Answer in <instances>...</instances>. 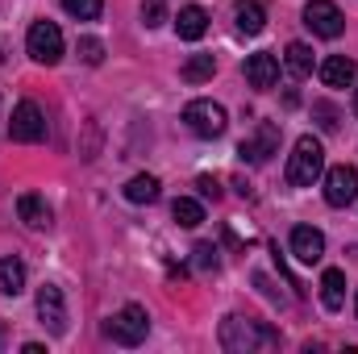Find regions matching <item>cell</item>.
<instances>
[{"mask_svg": "<svg viewBox=\"0 0 358 354\" xmlns=\"http://www.w3.org/2000/svg\"><path fill=\"white\" fill-rule=\"evenodd\" d=\"M279 342V334L259 325V321H242V317H225L221 321V346L229 354H255V351H267Z\"/></svg>", "mask_w": 358, "mask_h": 354, "instance_id": "6da1fadb", "label": "cell"}, {"mask_svg": "<svg viewBox=\"0 0 358 354\" xmlns=\"http://www.w3.org/2000/svg\"><path fill=\"white\" fill-rule=\"evenodd\" d=\"M321 171H325V150H321V142L313 134H304L296 142L292 159H287V183L292 187H313L321 179Z\"/></svg>", "mask_w": 358, "mask_h": 354, "instance_id": "7a4b0ae2", "label": "cell"}, {"mask_svg": "<svg viewBox=\"0 0 358 354\" xmlns=\"http://www.w3.org/2000/svg\"><path fill=\"white\" fill-rule=\"evenodd\" d=\"M104 334H108L113 342H121V346H138V342H146V334H150V317H146L142 304H125V309L104 325Z\"/></svg>", "mask_w": 358, "mask_h": 354, "instance_id": "3957f363", "label": "cell"}, {"mask_svg": "<svg viewBox=\"0 0 358 354\" xmlns=\"http://www.w3.org/2000/svg\"><path fill=\"white\" fill-rule=\"evenodd\" d=\"M25 46H29V59H34V63L55 67V63L63 59V29H59L55 21H34Z\"/></svg>", "mask_w": 358, "mask_h": 354, "instance_id": "277c9868", "label": "cell"}, {"mask_svg": "<svg viewBox=\"0 0 358 354\" xmlns=\"http://www.w3.org/2000/svg\"><path fill=\"white\" fill-rule=\"evenodd\" d=\"M183 121H187V129L196 134V138H221L225 134V108L217 104V100H192L187 108H183Z\"/></svg>", "mask_w": 358, "mask_h": 354, "instance_id": "5b68a950", "label": "cell"}, {"mask_svg": "<svg viewBox=\"0 0 358 354\" xmlns=\"http://www.w3.org/2000/svg\"><path fill=\"white\" fill-rule=\"evenodd\" d=\"M304 25L317 34V38H338L346 29V17L334 0H308L304 4Z\"/></svg>", "mask_w": 358, "mask_h": 354, "instance_id": "8992f818", "label": "cell"}, {"mask_svg": "<svg viewBox=\"0 0 358 354\" xmlns=\"http://www.w3.org/2000/svg\"><path fill=\"white\" fill-rule=\"evenodd\" d=\"M8 138L13 142H42L46 138V117L34 100H21L13 108V121H8Z\"/></svg>", "mask_w": 358, "mask_h": 354, "instance_id": "52a82bcc", "label": "cell"}, {"mask_svg": "<svg viewBox=\"0 0 358 354\" xmlns=\"http://www.w3.org/2000/svg\"><path fill=\"white\" fill-rule=\"evenodd\" d=\"M325 200L334 208H346V204L358 200V171L350 163H338V167L325 171Z\"/></svg>", "mask_w": 358, "mask_h": 354, "instance_id": "ba28073f", "label": "cell"}, {"mask_svg": "<svg viewBox=\"0 0 358 354\" xmlns=\"http://www.w3.org/2000/svg\"><path fill=\"white\" fill-rule=\"evenodd\" d=\"M38 321L50 330V334H67V300L55 283H42L38 288Z\"/></svg>", "mask_w": 358, "mask_h": 354, "instance_id": "9c48e42d", "label": "cell"}, {"mask_svg": "<svg viewBox=\"0 0 358 354\" xmlns=\"http://www.w3.org/2000/svg\"><path fill=\"white\" fill-rule=\"evenodd\" d=\"M275 150H279V125H271V121H263V125L255 129V138H246V142L238 146V155L250 159V163H267Z\"/></svg>", "mask_w": 358, "mask_h": 354, "instance_id": "30bf717a", "label": "cell"}, {"mask_svg": "<svg viewBox=\"0 0 358 354\" xmlns=\"http://www.w3.org/2000/svg\"><path fill=\"white\" fill-rule=\"evenodd\" d=\"M242 71H246V84H250V88L267 92V88H275V80H279V59H275L271 50H259V55L246 59Z\"/></svg>", "mask_w": 358, "mask_h": 354, "instance_id": "8fae6325", "label": "cell"}, {"mask_svg": "<svg viewBox=\"0 0 358 354\" xmlns=\"http://www.w3.org/2000/svg\"><path fill=\"white\" fill-rule=\"evenodd\" d=\"M292 255H296L300 263H321V255H325V234L313 229V225H296V229H292Z\"/></svg>", "mask_w": 358, "mask_h": 354, "instance_id": "7c38bea8", "label": "cell"}, {"mask_svg": "<svg viewBox=\"0 0 358 354\" xmlns=\"http://www.w3.org/2000/svg\"><path fill=\"white\" fill-rule=\"evenodd\" d=\"M17 213H21V221H25L29 229H50V225H55L50 204H46L42 196H34V192H25V196L17 200Z\"/></svg>", "mask_w": 358, "mask_h": 354, "instance_id": "4fadbf2b", "label": "cell"}, {"mask_svg": "<svg viewBox=\"0 0 358 354\" xmlns=\"http://www.w3.org/2000/svg\"><path fill=\"white\" fill-rule=\"evenodd\" d=\"M204 29H208V13H204L200 4H187V8H179L176 34L183 38V42H196V38H204Z\"/></svg>", "mask_w": 358, "mask_h": 354, "instance_id": "5bb4252c", "label": "cell"}, {"mask_svg": "<svg viewBox=\"0 0 358 354\" xmlns=\"http://www.w3.org/2000/svg\"><path fill=\"white\" fill-rule=\"evenodd\" d=\"M355 76H358V67H355V59H346V55H334V59L321 63V80L329 88H346V84H355Z\"/></svg>", "mask_w": 358, "mask_h": 354, "instance_id": "9a60e30c", "label": "cell"}, {"mask_svg": "<svg viewBox=\"0 0 358 354\" xmlns=\"http://www.w3.org/2000/svg\"><path fill=\"white\" fill-rule=\"evenodd\" d=\"M234 17H238V29L250 34V38L267 29V13H263L259 0H238V4H234Z\"/></svg>", "mask_w": 358, "mask_h": 354, "instance_id": "2e32d148", "label": "cell"}, {"mask_svg": "<svg viewBox=\"0 0 358 354\" xmlns=\"http://www.w3.org/2000/svg\"><path fill=\"white\" fill-rule=\"evenodd\" d=\"M342 300H346V275H342V271H325V275H321V304H325L329 313H338Z\"/></svg>", "mask_w": 358, "mask_h": 354, "instance_id": "e0dca14e", "label": "cell"}, {"mask_svg": "<svg viewBox=\"0 0 358 354\" xmlns=\"http://www.w3.org/2000/svg\"><path fill=\"white\" fill-rule=\"evenodd\" d=\"M0 292L4 296H17V292H25V263L21 259H0Z\"/></svg>", "mask_w": 358, "mask_h": 354, "instance_id": "ac0fdd59", "label": "cell"}, {"mask_svg": "<svg viewBox=\"0 0 358 354\" xmlns=\"http://www.w3.org/2000/svg\"><path fill=\"white\" fill-rule=\"evenodd\" d=\"M283 63H287V71H292L296 80H304V76H313V50H308L304 42H292V46L283 50Z\"/></svg>", "mask_w": 358, "mask_h": 354, "instance_id": "d6986e66", "label": "cell"}, {"mask_svg": "<svg viewBox=\"0 0 358 354\" xmlns=\"http://www.w3.org/2000/svg\"><path fill=\"white\" fill-rule=\"evenodd\" d=\"M213 71H217V59H213V55H192V59L179 67V76H183L187 84H204V80H213Z\"/></svg>", "mask_w": 358, "mask_h": 354, "instance_id": "ffe728a7", "label": "cell"}, {"mask_svg": "<svg viewBox=\"0 0 358 354\" xmlns=\"http://www.w3.org/2000/svg\"><path fill=\"white\" fill-rule=\"evenodd\" d=\"M125 200H134V204H150V200H159V179L155 176H134L125 183Z\"/></svg>", "mask_w": 358, "mask_h": 354, "instance_id": "44dd1931", "label": "cell"}, {"mask_svg": "<svg viewBox=\"0 0 358 354\" xmlns=\"http://www.w3.org/2000/svg\"><path fill=\"white\" fill-rule=\"evenodd\" d=\"M171 217H176L183 229H196V225L204 221V204H200V200H192V196H179L176 204H171Z\"/></svg>", "mask_w": 358, "mask_h": 354, "instance_id": "7402d4cb", "label": "cell"}, {"mask_svg": "<svg viewBox=\"0 0 358 354\" xmlns=\"http://www.w3.org/2000/svg\"><path fill=\"white\" fill-rule=\"evenodd\" d=\"M63 8H67L71 17H80V21H96L100 8H104V0H63Z\"/></svg>", "mask_w": 358, "mask_h": 354, "instance_id": "603a6c76", "label": "cell"}, {"mask_svg": "<svg viewBox=\"0 0 358 354\" xmlns=\"http://www.w3.org/2000/svg\"><path fill=\"white\" fill-rule=\"evenodd\" d=\"M80 59H84L88 67H100V63H104V42H100V38H80Z\"/></svg>", "mask_w": 358, "mask_h": 354, "instance_id": "cb8c5ba5", "label": "cell"}, {"mask_svg": "<svg viewBox=\"0 0 358 354\" xmlns=\"http://www.w3.org/2000/svg\"><path fill=\"white\" fill-rule=\"evenodd\" d=\"M313 117L321 121V129H329V134L338 129V108H334V104H325V100H317V104H313Z\"/></svg>", "mask_w": 358, "mask_h": 354, "instance_id": "d4e9b609", "label": "cell"}, {"mask_svg": "<svg viewBox=\"0 0 358 354\" xmlns=\"http://www.w3.org/2000/svg\"><path fill=\"white\" fill-rule=\"evenodd\" d=\"M163 17H167V8H163V0H146V4H142V21H146V29H155V25H163Z\"/></svg>", "mask_w": 358, "mask_h": 354, "instance_id": "484cf974", "label": "cell"}, {"mask_svg": "<svg viewBox=\"0 0 358 354\" xmlns=\"http://www.w3.org/2000/svg\"><path fill=\"white\" fill-rule=\"evenodd\" d=\"M192 255H196V267H204V271H208V267H217V250H213L208 242H200Z\"/></svg>", "mask_w": 358, "mask_h": 354, "instance_id": "4316f807", "label": "cell"}, {"mask_svg": "<svg viewBox=\"0 0 358 354\" xmlns=\"http://www.w3.org/2000/svg\"><path fill=\"white\" fill-rule=\"evenodd\" d=\"M196 187H200L204 196H213V200L221 196V187H217V179H213V176H200V179H196Z\"/></svg>", "mask_w": 358, "mask_h": 354, "instance_id": "83f0119b", "label": "cell"}, {"mask_svg": "<svg viewBox=\"0 0 358 354\" xmlns=\"http://www.w3.org/2000/svg\"><path fill=\"white\" fill-rule=\"evenodd\" d=\"M355 313H358V296H355Z\"/></svg>", "mask_w": 358, "mask_h": 354, "instance_id": "f1b7e54d", "label": "cell"}, {"mask_svg": "<svg viewBox=\"0 0 358 354\" xmlns=\"http://www.w3.org/2000/svg\"><path fill=\"white\" fill-rule=\"evenodd\" d=\"M355 108H358V96H355Z\"/></svg>", "mask_w": 358, "mask_h": 354, "instance_id": "f546056e", "label": "cell"}]
</instances>
